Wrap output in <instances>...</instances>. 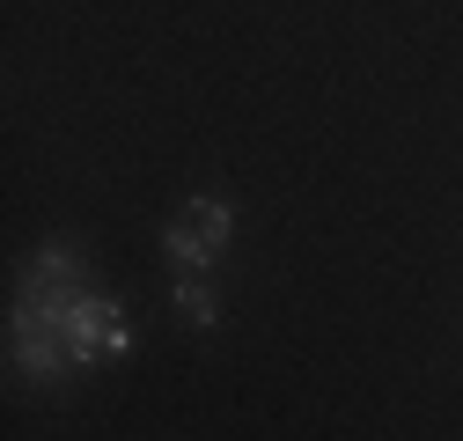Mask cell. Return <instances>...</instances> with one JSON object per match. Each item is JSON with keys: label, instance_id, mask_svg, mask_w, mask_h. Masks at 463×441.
<instances>
[{"label": "cell", "instance_id": "4", "mask_svg": "<svg viewBox=\"0 0 463 441\" xmlns=\"http://www.w3.org/2000/svg\"><path fill=\"white\" fill-rule=\"evenodd\" d=\"M184 220H192V229L213 243V258H221L228 243H236V206H228V199H213V192H199V199L184 206Z\"/></svg>", "mask_w": 463, "mask_h": 441}, {"label": "cell", "instance_id": "6", "mask_svg": "<svg viewBox=\"0 0 463 441\" xmlns=\"http://www.w3.org/2000/svg\"><path fill=\"white\" fill-rule=\"evenodd\" d=\"M103 361H133V324H126V316L110 324V339H103Z\"/></svg>", "mask_w": 463, "mask_h": 441}, {"label": "cell", "instance_id": "2", "mask_svg": "<svg viewBox=\"0 0 463 441\" xmlns=\"http://www.w3.org/2000/svg\"><path fill=\"white\" fill-rule=\"evenodd\" d=\"M23 272H30V280H44V287H89V280H96V272H89V250H81L74 236H44Z\"/></svg>", "mask_w": 463, "mask_h": 441}, {"label": "cell", "instance_id": "5", "mask_svg": "<svg viewBox=\"0 0 463 441\" xmlns=\"http://www.w3.org/2000/svg\"><path fill=\"white\" fill-rule=\"evenodd\" d=\"M177 316H184L192 331H221V295H213L206 280H177Z\"/></svg>", "mask_w": 463, "mask_h": 441}, {"label": "cell", "instance_id": "1", "mask_svg": "<svg viewBox=\"0 0 463 441\" xmlns=\"http://www.w3.org/2000/svg\"><path fill=\"white\" fill-rule=\"evenodd\" d=\"M8 368L30 375V382H44V390H52V382H67V375H81L60 331L37 324V316H15V309H8Z\"/></svg>", "mask_w": 463, "mask_h": 441}, {"label": "cell", "instance_id": "3", "mask_svg": "<svg viewBox=\"0 0 463 441\" xmlns=\"http://www.w3.org/2000/svg\"><path fill=\"white\" fill-rule=\"evenodd\" d=\"M162 258L177 265V280H206V272L221 265V258H213V243L192 229V220H162Z\"/></svg>", "mask_w": 463, "mask_h": 441}]
</instances>
